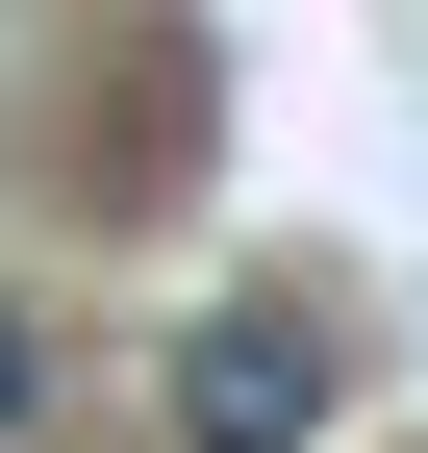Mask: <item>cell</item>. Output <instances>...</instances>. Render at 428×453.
I'll return each instance as SVG.
<instances>
[{
	"instance_id": "cell-2",
	"label": "cell",
	"mask_w": 428,
	"mask_h": 453,
	"mask_svg": "<svg viewBox=\"0 0 428 453\" xmlns=\"http://www.w3.org/2000/svg\"><path fill=\"white\" fill-rule=\"evenodd\" d=\"M26 428H50V327L0 303V453H26Z\"/></svg>"
},
{
	"instance_id": "cell-1",
	"label": "cell",
	"mask_w": 428,
	"mask_h": 453,
	"mask_svg": "<svg viewBox=\"0 0 428 453\" xmlns=\"http://www.w3.org/2000/svg\"><path fill=\"white\" fill-rule=\"evenodd\" d=\"M328 403H353V378H328L302 303H202L177 353H151V428H177V453H328Z\"/></svg>"
}]
</instances>
